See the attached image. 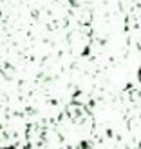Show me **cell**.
Instances as JSON below:
<instances>
[{
	"label": "cell",
	"instance_id": "cell-1",
	"mask_svg": "<svg viewBox=\"0 0 141 149\" xmlns=\"http://www.w3.org/2000/svg\"><path fill=\"white\" fill-rule=\"evenodd\" d=\"M6 149H13V147H6Z\"/></svg>",
	"mask_w": 141,
	"mask_h": 149
}]
</instances>
